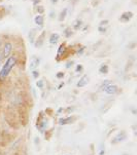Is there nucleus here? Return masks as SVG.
Returning a JSON list of instances; mask_svg holds the SVG:
<instances>
[{"instance_id":"12","label":"nucleus","mask_w":137,"mask_h":155,"mask_svg":"<svg viewBox=\"0 0 137 155\" xmlns=\"http://www.w3.org/2000/svg\"><path fill=\"white\" fill-rule=\"evenodd\" d=\"M81 26V21H75L74 22V25H73V28L74 29H76V30H77V29H80V27Z\"/></svg>"},{"instance_id":"15","label":"nucleus","mask_w":137,"mask_h":155,"mask_svg":"<svg viewBox=\"0 0 137 155\" xmlns=\"http://www.w3.org/2000/svg\"><path fill=\"white\" fill-rule=\"evenodd\" d=\"M33 76H34V78H37V76H39V73L37 71H33Z\"/></svg>"},{"instance_id":"8","label":"nucleus","mask_w":137,"mask_h":155,"mask_svg":"<svg viewBox=\"0 0 137 155\" xmlns=\"http://www.w3.org/2000/svg\"><path fill=\"white\" fill-rule=\"evenodd\" d=\"M73 119L74 118H72V117H68V118H61V119L59 120V123L60 124H68V123H71L73 121Z\"/></svg>"},{"instance_id":"1","label":"nucleus","mask_w":137,"mask_h":155,"mask_svg":"<svg viewBox=\"0 0 137 155\" xmlns=\"http://www.w3.org/2000/svg\"><path fill=\"white\" fill-rule=\"evenodd\" d=\"M18 58L17 56H9L5 60V63L0 68V83H3L6 78L9 77L12 70L17 65Z\"/></svg>"},{"instance_id":"16","label":"nucleus","mask_w":137,"mask_h":155,"mask_svg":"<svg viewBox=\"0 0 137 155\" xmlns=\"http://www.w3.org/2000/svg\"><path fill=\"white\" fill-rule=\"evenodd\" d=\"M4 61H3V59H2V57H1V54H0V68H1V66H2V63H3Z\"/></svg>"},{"instance_id":"4","label":"nucleus","mask_w":137,"mask_h":155,"mask_svg":"<svg viewBox=\"0 0 137 155\" xmlns=\"http://www.w3.org/2000/svg\"><path fill=\"white\" fill-rule=\"evenodd\" d=\"M88 83H89V76L84 75L83 77L78 80V82L76 83V86H77V87H84V86H86Z\"/></svg>"},{"instance_id":"10","label":"nucleus","mask_w":137,"mask_h":155,"mask_svg":"<svg viewBox=\"0 0 137 155\" xmlns=\"http://www.w3.org/2000/svg\"><path fill=\"white\" fill-rule=\"evenodd\" d=\"M99 72L101 73V74H106V73L108 72V66L105 64H102L99 68Z\"/></svg>"},{"instance_id":"9","label":"nucleus","mask_w":137,"mask_h":155,"mask_svg":"<svg viewBox=\"0 0 137 155\" xmlns=\"http://www.w3.org/2000/svg\"><path fill=\"white\" fill-rule=\"evenodd\" d=\"M58 40H59V34H57V33L52 34L51 37H50V43L55 44V43H57Z\"/></svg>"},{"instance_id":"13","label":"nucleus","mask_w":137,"mask_h":155,"mask_svg":"<svg viewBox=\"0 0 137 155\" xmlns=\"http://www.w3.org/2000/svg\"><path fill=\"white\" fill-rule=\"evenodd\" d=\"M70 31H71L70 28H66V29H65V36H66V37H69L71 34H72V33L70 32Z\"/></svg>"},{"instance_id":"6","label":"nucleus","mask_w":137,"mask_h":155,"mask_svg":"<svg viewBox=\"0 0 137 155\" xmlns=\"http://www.w3.org/2000/svg\"><path fill=\"white\" fill-rule=\"evenodd\" d=\"M133 17V14L131 12H126L121 15V20L124 21V22H128L129 20H131Z\"/></svg>"},{"instance_id":"2","label":"nucleus","mask_w":137,"mask_h":155,"mask_svg":"<svg viewBox=\"0 0 137 155\" xmlns=\"http://www.w3.org/2000/svg\"><path fill=\"white\" fill-rule=\"evenodd\" d=\"M12 49H14V45H12V42H5L3 47L0 48V54H1V57H2V59H3V61H5L9 56H12Z\"/></svg>"},{"instance_id":"3","label":"nucleus","mask_w":137,"mask_h":155,"mask_svg":"<svg viewBox=\"0 0 137 155\" xmlns=\"http://www.w3.org/2000/svg\"><path fill=\"white\" fill-rule=\"evenodd\" d=\"M103 91L107 94H117L118 91V87L117 85H115V84H108V85H106L103 88Z\"/></svg>"},{"instance_id":"18","label":"nucleus","mask_w":137,"mask_h":155,"mask_svg":"<svg viewBox=\"0 0 137 155\" xmlns=\"http://www.w3.org/2000/svg\"><path fill=\"white\" fill-rule=\"evenodd\" d=\"M51 1H52V2H57L58 0H51Z\"/></svg>"},{"instance_id":"17","label":"nucleus","mask_w":137,"mask_h":155,"mask_svg":"<svg viewBox=\"0 0 137 155\" xmlns=\"http://www.w3.org/2000/svg\"><path fill=\"white\" fill-rule=\"evenodd\" d=\"M81 69H83V67H81V66H77V68H76V71L81 70Z\"/></svg>"},{"instance_id":"5","label":"nucleus","mask_w":137,"mask_h":155,"mask_svg":"<svg viewBox=\"0 0 137 155\" xmlns=\"http://www.w3.org/2000/svg\"><path fill=\"white\" fill-rule=\"evenodd\" d=\"M126 138H127V135H126V133H125V132H122V133L118 134V135L117 137H115L114 140L111 141V143H112V144H117V143H118V142L124 141Z\"/></svg>"},{"instance_id":"14","label":"nucleus","mask_w":137,"mask_h":155,"mask_svg":"<svg viewBox=\"0 0 137 155\" xmlns=\"http://www.w3.org/2000/svg\"><path fill=\"white\" fill-rule=\"evenodd\" d=\"M64 77V73H62V72H59L57 74V78H63Z\"/></svg>"},{"instance_id":"7","label":"nucleus","mask_w":137,"mask_h":155,"mask_svg":"<svg viewBox=\"0 0 137 155\" xmlns=\"http://www.w3.org/2000/svg\"><path fill=\"white\" fill-rule=\"evenodd\" d=\"M39 62H40V61H39V59H37V58H35V57L32 58V59H31V62H30V68H31V69H32V70L35 69V68L39 65Z\"/></svg>"},{"instance_id":"11","label":"nucleus","mask_w":137,"mask_h":155,"mask_svg":"<svg viewBox=\"0 0 137 155\" xmlns=\"http://www.w3.org/2000/svg\"><path fill=\"white\" fill-rule=\"evenodd\" d=\"M35 23L37 24L39 26H43V15H37V17L35 18Z\"/></svg>"}]
</instances>
